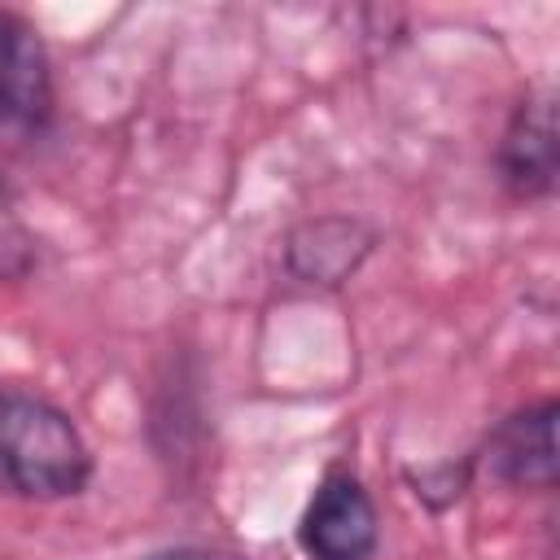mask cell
<instances>
[{
    "instance_id": "cell-1",
    "label": "cell",
    "mask_w": 560,
    "mask_h": 560,
    "mask_svg": "<svg viewBox=\"0 0 560 560\" xmlns=\"http://www.w3.org/2000/svg\"><path fill=\"white\" fill-rule=\"evenodd\" d=\"M92 477V451L74 420L39 394L0 385V494L70 499Z\"/></svg>"
},
{
    "instance_id": "cell-2",
    "label": "cell",
    "mask_w": 560,
    "mask_h": 560,
    "mask_svg": "<svg viewBox=\"0 0 560 560\" xmlns=\"http://www.w3.org/2000/svg\"><path fill=\"white\" fill-rule=\"evenodd\" d=\"M298 542L311 560H372L376 551V508L363 481L346 468H332L298 525Z\"/></svg>"
},
{
    "instance_id": "cell-3",
    "label": "cell",
    "mask_w": 560,
    "mask_h": 560,
    "mask_svg": "<svg viewBox=\"0 0 560 560\" xmlns=\"http://www.w3.org/2000/svg\"><path fill=\"white\" fill-rule=\"evenodd\" d=\"M494 166H499L503 188L521 201H538L556 192L560 140H556V96L547 88L529 92L512 109L503 140L494 149Z\"/></svg>"
},
{
    "instance_id": "cell-4",
    "label": "cell",
    "mask_w": 560,
    "mask_h": 560,
    "mask_svg": "<svg viewBox=\"0 0 560 560\" xmlns=\"http://www.w3.org/2000/svg\"><path fill=\"white\" fill-rule=\"evenodd\" d=\"M481 464L503 486L551 490L556 486V402L542 398L534 407L512 411L503 424H494L486 438Z\"/></svg>"
},
{
    "instance_id": "cell-5",
    "label": "cell",
    "mask_w": 560,
    "mask_h": 560,
    "mask_svg": "<svg viewBox=\"0 0 560 560\" xmlns=\"http://www.w3.org/2000/svg\"><path fill=\"white\" fill-rule=\"evenodd\" d=\"M52 114L48 52L31 22L0 9V127H39Z\"/></svg>"
},
{
    "instance_id": "cell-6",
    "label": "cell",
    "mask_w": 560,
    "mask_h": 560,
    "mask_svg": "<svg viewBox=\"0 0 560 560\" xmlns=\"http://www.w3.org/2000/svg\"><path fill=\"white\" fill-rule=\"evenodd\" d=\"M372 245H376V232L368 223H359L350 214H324V219H311L289 232L284 262L298 280L332 289L359 271V262L372 254Z\"/></svg>"
},
{
    "instance_id": "cell-7",
    "label": "cell",
    "mask_w": 560,
    "mask_h": 560,
    "mask_svg": "<svg viewBox=\"0 0 560 560\" xmlns=\"http://www.w3.org/2000/svg\"><path fill=\"white\" fill-rule=\"evenodd\" d=\"M26 267H31V236H26V228L18 223V214L9 210V201L0 192V276L13 280Z\"/></svg>"
},
{
    "instance_id": "cell-8",
    "label": "cell",
    "mask_w": 560,
    "mask_h": 560,
    "mask_svg": "<svg viewBox=\"0 0 560 560\" xmlns=\"http://www.w3.org/2000/svg\"><path fill=\"white\" fill-rule=\"evenodd\" d=\"M144 560H236V556H223V551H206V547H171V551H153Z\"/></svg>"
}]
</instances>
